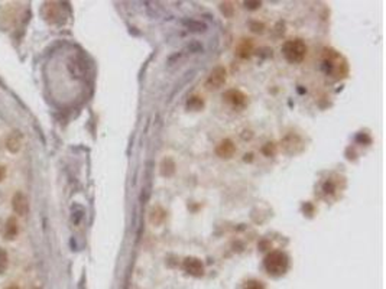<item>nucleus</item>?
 I'll return each instance as SVG.
<instances>
[{
	"instance_id": "f257e3e1",
	"label": "nucleus",
	"mask_w": 386,
	"mask_h": 289,
	"mask_svg": "<svg viewBox=\"0 0 386 289\" xmlns=\"http://www.w3.org/2000/svg\"><path fill=\"white\" fill-rule=\"evenodd\" d=\"M290 266L288 256L282 251H272L265 259V269L268 270L269 275L273 276H281L284 275Z\"/></svg>"
},
{
	"instance_id": "39448f33",
	"label": "nucleus",
	"mask_w": 386,
	"mask_h": 289,
	"mask_svg": "<svg viewBox=\"0 0 386 289\" xmlns=\"http://www.w3.org/2000/svg\"><path fill=\"white\" fill-rule=\"evenodd\" d=\"M184 269L187 270L190 275L194 276H201L204 272V266L201 263V260L195 259V257H188L184 260Z\"/></svg>"
},
{
	"instance_id": "ddd939ff",
	"label": "nucleus",
	"mask_w": 386,
	"mask_h": 289,
	"mask_svg": "<svg viewBox=\"0 0 386 289\" xmlns=\"http://www.w3.org/2000/svg\"><path fill=\"white\" fill-rule=\"evenodd\" d=\"M6 289H19V288H18L16 285H10V287H7V288H6Z\"/></svg>"
},
{
	"instance_id": "0eeeda50",
	"label": "nucleus",
	"mask_w": 386,
	"mask_h": 289,
	"mask_svg": "<svg viewBox=\"0 0 386 289\" xmlns=\"http://www.w3.org/2000/svg\"><path fill=\"white\" fill-rule=\"evenodd\" d=\"M16 236H18V221H16V218L10 217L6 221V226H4V239L12 240Z\"/></svg>"
},
{
	"instance_id": "6e6552de",
	"label": "nucleus",
	"mask_w": 386,
	"mask_h": 289,
	"mask_svg": "<svg viewBox=\"0 0 386 289\" xmlns=\"http://www.w3.org/2000/svg\"><path fill=\"white\" fill-rule=\"evenodd\" d=\"M233 151H234V148H233L230 140H224V142H221L220 146H218V149H217L218 155H221V156H230V155L233 154Z\"/></svg>"
},
{
	"instance_id": "1a4fd4ad",
	"label": "nucleus",
	"mask_w": 386,
	"mask_h": 289,
	"mask_svg": "<svg viewBox=\"0 0 386 289\" xmlns=\"http://www.w3.org/2000/svg\"><path fill=\"white\" fill-rule=\"evenodd\" d=\"M9 268V256L7 251L0 248V275H3Z\"/></svg>"
},
{
	"instance_id": "9b49d317",
	"label": "nucleus",
	"mask_w": 386,
	"mask_h": 289,
	"mask_svg": "<svg viewBox=\"0 0 386 289\" xmlns=\"http://www.w3.org/2000/svg\"><path fill=\"white\" fill-rule=\"evenodd\" d=\"M243 289H265V288H263V285H262L260 282L252 281V282H249V284H248Z\"/></svg>"
},
{
	"instance_id": "20e7f679",
	"label": "nucleus",
	"mask_w": 386,
	"mask_h": 289,
	"mask_svg": "<svg viewBox=\"0 0 386 289\" xmlns=\"http://www.w3.org/2000/svg\"><path fill=\"white\" fill-rule=\"evenodd\" d=\"M22 143H23V135L20 133L19 130L12 132L10 135L7 136V139H6V148H7V151L12 152V154L19 152L20 148H22Z\"/></svg>"
},
{
	"instance_id": "f03ea898",
	"label": "nucleus",
	"mask_w": 386,
	"mask_h": 289,
	"mask_svg": "<svg viewBox=\"0 0 386 289\" xmlns=\"http://www.w3.org/2000/svg\"><path fill=\"white\" fill-rule=\"evenodd\" d=\"M305 54H307V46L301 39H292L284 45V55L292 64L301 62Z\"/></svg>"
},
{
	"instance_id": "9d476101",
	"label": "nucleus",
	"mask_w": 386,
	"mask_h": 289,
	"mask_svg": "<svg viewBox=\"0 0 386 289\" xmlns=\"http://www.w3.org/2000/svg\"><path fill=\"white\" fill-rule=\"evenodd\" d=\"M226 97H227V98L232 101L233 104H236V106H237V104H243V103H245V96H243L240 91H234V90H233V91H229Z\"/></svg>"
},
{
	"instance_id": "423d86ee",
	"label": "nucleus",
	"mask_w": 386,
	"mask_h": 289,
	"mask_svg": "<svg viewBox=\"0 0 386 289\" xmlns=\"http://www.w3.org/2000/svg\"><path fill=\"white\" fill-rule=\"evenodd\" d=\"M224 80H226V71L218 67L212 73V76H210L209 81H207V85L210 88H218L224 83Z\"/></svg>"
},
{
	"instance_id": "f8f14e48",
	"label": "nucleus",
	"mask_w": 386,
	"mask_h": 289,
	"mask_svg": "<svg viewBox=\"0 0 386 289\" xmlns=\"http://www.w3.org/2000/svg\"><path fill=\"white\" fill-rule=\"evenodd\" d=\"M6 178V168L0 165V182Z\"/></svg>"
},
{
	"instance_id": "7ed1b4c3",
	"label": "nucleus",
	"mask_w": 386,
	"mask_h": 289,
	"mask_svg": "<svg viewBox=\"0 0 386 289\" xmlns=\"http://www.w3.org/2000/svg\"><path fill=\"white\" fill-rule=\"evenodd\" d=\"M12 207H13L15 212L19 214V215L28 214V211H29V203H28L26 195L22 193L15 194V197H13V200H12Z\"/></svg>"
}]
</instances>
